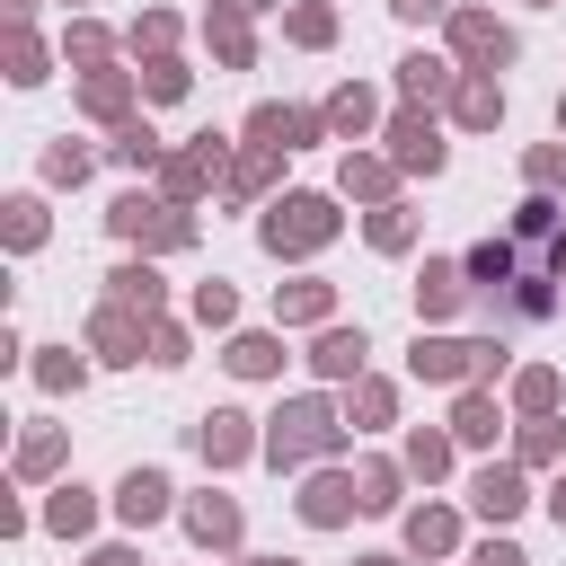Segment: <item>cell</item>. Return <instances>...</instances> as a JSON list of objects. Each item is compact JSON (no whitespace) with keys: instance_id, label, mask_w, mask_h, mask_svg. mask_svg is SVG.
Instances as JSON below:
<instances>
[{"instance_id":"cell-1","label":"cell","mask_w":566,"mask_h":566,"mask_svg":"<svg viewBox=\"0 0 566 566\" xmlns=\"http://www.w3.org/2000/svg\"><path fill=\"white\" fill-rule=\"evenodd\" d=\"M469 283H478V301H486V310H504V318H513V301H522L513 283H531V318H548V310H557V292H566L557 203H522V221L469 256Z\"/></svg>"}]
</instances>
